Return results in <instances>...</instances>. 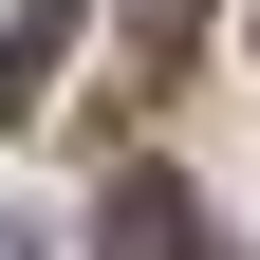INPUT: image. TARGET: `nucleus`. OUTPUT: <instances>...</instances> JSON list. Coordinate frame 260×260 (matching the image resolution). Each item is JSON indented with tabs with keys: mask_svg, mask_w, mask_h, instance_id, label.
I'll list each match as a JSON object with an SVG mask.
<instances>
[{
	"mask_svg": "<svg viewBox=\"0 0 260 260\" xmlns=\"http://www.w3.org/2000/svg\"><path fill=\"white\" fill-rule=\"evenodd\" d=\"M0 260H19V223H0Z\"/></svg>",
	"mask_w": 260,
	"mask_h": 260,
	"instance_id": "obj_2",
	"label": "nucleus"
},
{
	"mask_svg": "<svg viewBox=\"0 0 260 260\" xmlns=\"http://www.w3.org/2000/svg\"><path fill=\"white\" fill-rule=\"evenodd\" d=\"M93 260H205V205H186V186H112Z\"/></svg>",
	"mask_w": 260,
	"mask_h": 260,
	"instance_id": "obj_1",
	"label": "nucleus"
}]
</instances>
